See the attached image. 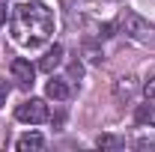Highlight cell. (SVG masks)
<instances>
[{
    "label": "cell",
    "instance_id": "ba28073f",
    "mask_svg": "<svg viewBox=\"0 0 155 152\" xmlns=\"http://www.w3.org/2000/svg\"><path fill=\"white\" fill-rule=\"evenodd\" d=\"M60 63H63V45H54V48H51V51H48V54L42 57V63H39V69L51 75V72L57 69Z\"/></svg>",
    "mask_w": 155,
    "mask_h": 152
},
{
    "label": "cell",
    "instance_id": "8fae6325",
    "mask_svg": "<svg viewBox=\"0 0 155 152\" xmlns=\"http://www.w3.org/2000/svg\"><path fill=\"white\" fill-rule=\"evenodd\" d=\"M143 95H146V98H155V75L143 84Z\"/></svg>",
    "mask_w": 155,
    "mask_h": 152
},
{
    "label": "cell",
    "instance_id": "7c38bea8",
    "mask_svg": "<svg viewBox=\"0 0 155 152\" xmlns=\"http://www.w3.org/2000/svg\"><path fill=\"white\" fill-rule=\"evenodd\" d=\"M6 95H9V84H6V81L0 78V107L6 104Z\"/></svg>",
    "mask_w": 155,
    "mask_h": 152
},
{
    "label": "cell",
    "instance_id": "4fadbf2b",
    "mask_svg": "<svg viewBox=\"0 0 155 152\" xmlns=\"http://www.w3.org/2000/svg\"><path fill=\"white\" fill-rule=\"evenodd\" d=\"M146 119H152V107H140L137 111V122H146Z\"/></svg>",
    "mask_w": 155,
    "mask_h": 152
},
{
    "label": "cell",
    "instance_id": "52a82bcc",
    "mask_svg": "<svg viewBox=\"0 0 155 152\" xmlns=\"http://www.w3.org/2000/svg\"><path fill=\"white\" fill-rule=\"evenodd\" d=\"M134 149H140V152H149V149H155V128H152V125H140V128H137Z\"/></svg>",
    "mask_w": 155,
    "mask_h": 152
},
{
    "label": "cell",
    "instance_id": "9c48e42d",
    "mask_svg": "<svg viewBox=\"0 0 155 152\" xmlns=\"http://www.w3.org/2000/svg\"><path fill=\"white\" fill-rule=\"evenodd\" d=\"M134 81H137V78H131V75L119 78V81H116V98H131V95H134V90H137Z\"/></svg>",
    "mask_w": 155,
    "mask_h": 152
},
{
    "label": "cell",
    "instance_id": "277c9868",
    "mask_svg": "<svg viewBox=\"0 0 155 152\" xmlns=\"http://www.w3.org/2000/svg\"><path fill=\"white\" fill-rule=\"evenodd\" d=\"M122 30L131 39L140 42V39H146V33H149V24L140 18V15H134V12H125V15H122Z\"/></svg>",
    "mask_w": 155,
    "mask_h": 152
},
{
    "label": "cell",
    "instance_id": "7a4b0ae2",
    "mask_svg": "<svg viewBox=\"0 0 155 152\" xmlns=\"http://www.w3.org/2000/svg\"><path fill=\"white\" fill-rule=\"evenodd\" d=\"M15 119L30 122V125H39V122H48L51 119V111H48V104L42 98H27V101H21L18 107H15Z\"/></svg>",
    "mask_w": 155,
    "mask_h": 152
},
{
    "label": "cell",
    "instance_id": "6da1fadb",
    "mask_svg": "<svg viewBox=\"0 0 155 152\" xmlns=\"http://www.w3.org/2000/svg\"><path fill=\"white\" fill-rule=\"evenodd\" d=\"M9 30L21 48H39L54 33V12L42 0H24L12 9Z\"/></svg>",
    "mask_w": 155,
    "mask_h": 152
},
{
    "label": "cell",
    "instance_id": "30bf717a",
    "mask_svg": "<svg viewBox=\"0 0 155 152\" xmlns=\"http://www.w3.org/2000/svg\"><path fill=\"white\" fill-rule=\"evenodd\" d=\"M96 146H98V149H119V146H122V140L114 137V134H101V137L96 140Z\"/></svg>",
    "mask_w": 155,
    "mask_h": 152
},
{
    "label": "cell",
    "instance_id": "5bb4252c",
    "mask_svg": "<svg viewBox=\"0 0 155 152\" xmlns=\"http://www.w3.org/2000/svg\"><path fill=\"white\" fill-rule=\"evenodd\" d=\"M81 72H84V69H81L78 63H75V66H72V69H69V75H72V78H81Z\"/></svg>",
    "mask_w": 155,
    "mask_h": 152
},
{
    "label": "cell",
    "instance_id": "3957f363",
    "mask_svg": "<svg viewBox=\"0 0 155 152\" xmlns=\"http://www.w3.org/2000/svg\"><path fill=\"white\" fill-rule=\"evenodd\" d=\"M12 81L18 84L21 90H30L36 84V69L30 66V60H12Z\"/></svg>",
    "mask_w": 155,
    "mask_h": 152
},
{
    "label": "cell",
    "instance_id": "8992f818",
    "mask_svg": "<svg viewBox=\"0 0 155 152\" xmlns=\"http://www.w3.org/2000/svg\"><path fill=\"white\" fill-rule=\"evenodd\" d=\"M45 146V137L39 131H27V134H21L18 137V143H15V149L18 152H39Z\"/></svg>",
    "mask_w": 155,
    "mask_h": 152
},
{
    "label": "cell",
    "instance_id": "9a60e30c",
    "mask_svg": "<svg viewBox=\"0 0 155 152\" xmlns=\"http://www.w3.org/2000/svg\"><path fill=\"white\" fill-rule=\"evenodd\" d=\"M6 21V0H0V24Z\"/></svg>",
    "mask_w": 155,
    "mask_h": 152
},
{
    "label": "cell",
    "instance_id": "5b68a950",
    "mask_svg": "<svg viewBox=\"0 0 155 152\" xmlns=\"http://www.w3.org/2000/svg\"><path fill=\"white\" fill-rule=\"evenodd\" d=\"M45 95H48V98H54V101H66V98L72 95V87H69V81H66V78H51V81H48V87H45Z\"/></svg>",
    "mask_w": 155,
    "mask_h": 152
}]
</instances>
